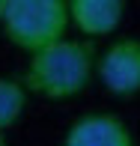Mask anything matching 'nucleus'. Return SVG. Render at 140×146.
Wrapping results in <instances>:
<instances>
[{
    "label": "nucleus",
    "mask_w": 140,
    "mask_h": 146,
    "mask_svg": "<svg viewBox=\"0 0 140 146\" xmlns=\"http://www.w3.org/2000/svg\"><path fill=\"white\" fill-rule=\"evenodd\" d=\"M92 72H98L96 48L81 39H63L27 60L21 84L45 98H72L86 90Z\"/></svg>",
    "instance_id": "nucleus-1"
},
{
    "label": "nucleus",
    "mask_w": 140,
    "mask_h": 146,
    "mask_svg": "<svg viewBox=\"0 0 140 146\" xmlns=\"http://www.w3.org/2000/svg\"><path fill=\"white\" fill-rule=\"evenodd\" d=\"M69 21V3L63 0H6L0 15L3 36L30 57L63 42Z\"/></svg>",
    "instance_id": "nucleus-2"
},
{
    "label": "nucleus",
    "mask_w": 140,
    "mask_h": 146,
    "mask_svg": "<svg viewBox=\"0 0 140 146\" xmlns=\"http://www.w3.org/2000/svg\"><path fill=\"white\" fill-rule=\"evenodd\" d=\"M98 78L110 96L140 92V42L137 39H116L98 57Z\"/></svg>",
    "instance_id": "nucleus-3"
},
{
    "label": "nucleus",
    "mask_w": 140,
    "mask_h": 146,
    "mask_svg": "<svg viewBox=\"0 0 140 146\" xmlns=\"http://www.w3.org/2000/svg\"><path fill=\"white\" fill-rule=\"evenodd\" d=\"M63 146H134V137L119 116L86 113L72 122Z\"/></svg>",
    "instance_id": "nucleus-4"
},
{
    "label": "nucleus",
    "mask_w": 140,
    "mask_h": 146,
    "mask_svg": "<svg viewBox=\"0 0 140 146\" xmlns=\"http://www.w3.org/2000/svg\"><path fill=\"white\" fill-rule=\"evenodd\" d=\"M69 15L84 36H110L122 24L125 3L122 0H72Z\"/></svg>",
    "instance_id": "nucleus-5"
},
{
    "label": "nucleus",
    "mask_w": 140,
    "mask_h": 146,
    "mask_svg": "<svg viewBox=\"0 0 140 146\" xmlns=\"http://www.w3.org/2000/svg\"><path fill=\"white\" fill-rule=\"evenodd\" d=\"M27 108V87L15 78H0V134L21 119Z\"/></svg>",
    "instance_id": "nucleus-6"
},
{
    "label": "nucleus",
    "mask_w": 140,
    "mask_h": 146,
    "mask_svg": "<svg viewBox=\"0 0 140 146\" xmlns=\"http://www.w3.org/2000/svg\"><path fill=\"white\" fill-rule=\"evenodd\" d=\"M0 146H9V143H6V137H3V134H0Z\"/></svg>",
    "instance_id": "nucleus-7"
},
{
    "label": "nucleus",
    "mask_w": 140,
    "mask_h": 146,
    "mask_svg": "<svg viewBox=\"0 0 140 146\" xmlns=\"http://www.w3.org/2000/svg\"><path fill=\"white\" fill-rule=\"evenodd\" d=\"M3 6H6V0H0V15H3Z\"/></svg>",
    "instance_id": "nucleus-8"
}]
</instances>
